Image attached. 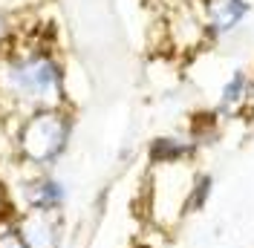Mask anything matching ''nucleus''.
I'll return each instance as SVG.
<instances>
[{"label":"nucleus","mask_w":254,"mask_h":248,"mask_svg":"<svg viewBox=\"0 0 254 248\" xmlns=\"http://www.w3.org/2000/svg\"><path fill=\"white\" fill-rule=\"evenodd\" d=\"M0 95H6L20 113L66 107L64 63L49 49L15 52L0 66Z\"/></svg>","instance_id":"1"},{"label":"nucleus","mask_w":254,"mask_h":248,"mask_svg":"<svg viewBox=\"0 0 254 248\" xmlns=\"http://www.w3.org/2000/svg\"><path fill=\"white\" fill-rule=\"evenodd\" d=\"M75 133V116L69 107H44L20 113L9 136L12 159L20 171H55Z\"/></svg>","instance_id":"2"},{"label":"nucleus","mask_w":254,"mask_h":248,"mask_svg":"<svg viewBox=\"0 0 254 248\" xmlns=\"http://www.w3.org/2000/svg\"><path fill=\"white\" fill-rule=\"evenodd\" d=\"M15 211H38V214H64L69 202V187L55 171H20L12 185Z\"/></svg>","instance_id":"3"},{"label":"nucleus","mask_w":254,"mask_h":248,"mask_svg":"<svg viewBox=\"0 0 254 248\" xmlns=\"http://www.w3.org/2000/svg\"><path fill=\"white\" fill-rule=\"evenodd\" d=\"M15 222L26 248H64L66 222L64 214H38V211H15Z\"/></svg>","instance_id":"4"},{"label":"nucleus","mask_w":254,"mask_h":248,"mask_svg":"<svg viewBox=\"0 0 254 248\" xmlns=\"http://www.w3.org/2000/svg\"><path fill=\"white\" fill-rule=\"evenodd\" d=\"M249 9H252L249 0H199V17H202L205 35L211 41L228 35L246 20Z\"/></svg>","instance_id":"5"},{"label":"nucleus","mask_w":254,"mask_h":248,"mask_svg":"<svg viewBox=\"0 0 254 248\" xmlns=\"http://www.w3.org/2000/svg\"><path fill=\"white\" fill-rule=\"evenodd\" d=\"M196 147L199 144L193 141V136H159V139L150 141L147 159L153 168H174V165L193 159Z\"/></svg>","instance_id":"6"},{"label":"nucleus","mask_w":254,"mask_h":248,"mask_svg":"<svg viewBox=\"0 0 254 248\" xmlns=\"http://www.w3.org/2000/svg\"><path fill=\"white\" fill-rule=\"evenodd\" d=\"M246 101H249V72L237 69L234 75L222 84L220 101H217V116L222 119H234L246 113Z\"/></svg>","instance_id":"7"},{"label":"nucleus","mask_w":254,"mask_h":248,"mask_svg":"<svg viewBox=\"0 0 254 248\" xmlns=\"http://www.w3.org/2000/svg\"><path fill=\"white\" fill-rule=\"evenodd\" d=\"M214 196V176L208 171H196L188 179V187L182 193L179 202V217H193V214H202L208 208V202Z\"/></svg>","instance_id":"8"},{"label":"nucleus","mask_w":254,"mask_h":248,"mask_svg":"<svg viewBox=\"0 0 254 248\" xmlns=\"http://www.w3.org/2000/svg\"><path fill=\"white\" fill-rule=\"evenodd\" d=\"M0 248H26V243L20 240V234H17L12 217L0 222Z\"/></svg>","instance_id":"9"},{"label":"nucleus","mask_w":254,"mask_h":248,"mask_svg":"<svg viewBox=\"0 0 254 248\" xmlns=\"http://www.w3.org/2000/svg\"><path fill=\"white\" fill-rule=\"evenodd\" d=\"M12 41V23H9V17L3 15V9H0V49L6 47Z\"/></svg>","instance_id":"10"},{"label":"nucleus","mask_w":254,"mask_h":248,"mask_svg":"<svg viewBox=\"0 0 254 248\" xmlns=\"http://www.w3.org/2000/svg\"><path fill=\"white\" fill-rule=\"evenodd\" d=\"M246 113H254V75H249V101H246Z\"/></svg>","instance_id":"11"}]
</instances>
